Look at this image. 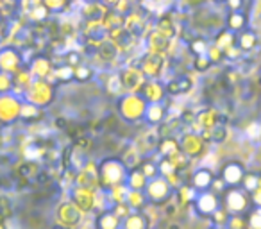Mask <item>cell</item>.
<instances>
[{
	"mask_svg": "<svg viewBox=\"0 0 261 229\" xmlns=\"http://www.w3.org/2000/svg\"><path fill=\"white\" fill-rule=\"evenodd\" d=\"M224 210L229 215H247L250 211V200L243 190L231 188L224 195Z\"/></svg>",
	"mask_w": 261,
	"mask_h": 229,
	"instance_id": "obj_1",
	"label": "cell"
},
{
	"mask_svg": "<svg viewBox=\"0 0 261 229\" xmlns=\"http://www.w3.org/2000/svg\"><path fill=\"white\" fill-rule=\"evenodd\" d=\"M145 190L147 200H150L152 204H163L165 199H168V195H170V185L167 179H152Z\"/></svg>",
	"mask_w": 261,
	"mask_h": 229,
	"instance_id": "obj_2",
	"label": "cell"
},
{
	"mask_svg": "<svg viewBox=\"0 0 261 229\" xmlns=\"http://www.w3.org/2000/svg\"><path fill=\"white\" fill-rule=\"evenodd\" d=\"M218 208H220V202H218L217 195H215L213 192H202L195 199V210L199 211L202 217H211Z\"/></svg>",
	"mask_w": 261,
	"mask_h": 229,
	"instance_id": "obj_3",
	"label": "cell"
},
{
	"mask_svg": "<svg viewBox=\"0 0 261 229\" xmlns=\"http://www.w3.org/2000/svg\"><path fill=\"white\" fill-rule=\"evenodd\" d=\"M73 202L81 211H91L95 206V193L88 188H77L73 192Z\"/></svg>",
	"mask_w": 261,
	"mask_h": 229,
	"instance_id": "obj_4",
	"label": "cell"
},
{
	"mask_svg": "<svg viewBox=\"0 0 261 229\" xmlns=\"http://www.w3.org/2000/svg\"><path fill=\"white\" fill-rule=\"evenodd\" d=\"M59 213H65V217H61V224L66 225V227H75V225L83 220V211L77 206H73V204H65V206H61Z\"/></svg>",
	"mask_w": 261,
	"mask_h": 229,
	"instance_id": "obj_5",
	"label": "cell"
},
{
	"mask_svg": "<svg viewBox=\"0 0 261 229\" xmlns=\"http://www.w3.org/2000/svg\"><path fill=\"white\" fill-rule=\"evenodd\" d=\"M97 229H122V220L113 211H102L95 220Z\"/></svg>",
	"mask_w": 261,
	"mask_h": 229,
	"instance_id": "obj_6",
	"label": "cell"
},
{
	"mask_svg": "<svg viewBox=\"0 0 261 229\" xmlns=\"http://www.w3.org/2000/svg\"><path fill=\"white\" fill-rule=\"evenodd\" d=\"M243 168L240 167L238 163H229L224 167V172H222V181L227 183V185H238L243 179Z\"/></svg>",
	"mask_w": 261,
	"mask_h": 229,
	"instance_id": "obj_7",
	"label": "cell"
},
{
	"mask_svg": "<svg viewBox=\"0 0 261 229\" xmlns=\"http://www.w3.org/2000/svg\"><path fill=\"white\" fill-rule=\"evenodd\" d=\"M122 229H150V225L142 211H135L122 220Z\"/></svg>",
	"mask_w": 261,
	"mask_h": 229,
	"instance_id": "obj_8",
	"label": "cell"
},
{
	"mask_svg": "<svg viewBox=\"0 0 261 229\" xmlns=\"http://www.w3.org/2000/svg\"><path fill=\"white\" fill-rule=\"evenodd\" d=\"M213 174H211V170H206V168H202V170H197L195 174H193L192 177V185L195 190H200V192H206L207 188L211 186V183H213Z\"/></svg>",
	"mask_w": 261,
	"mask_h": 229,
	"instance_id": "obj_9",
	"label": "cell"
},
{
	"mask_svg": "<svg viewBox=\"0 0 261 229\" xmlns=\"http://www.w3.org/2000/svg\"><path fill=\"white\" fill-rule=\"evenodd\" d=\"M127 204H129L130 210L135 211H142L147 206V195L143 192H136V190H129L127 193Z\"/></svg>",
	"mask_w": 261,
	"mask_h": 229,
	"instance_id": "obj_10",
	"label": "cell"
},
{
	"mask_svg": "<svg viewBox=\"0 0 261 229\" xmlns=\"http://www.w3.org/2000/svg\"><path fill=\"white\" fill-rule=\"evenodd\" d=\"M127 179H129V190L143 192V188H147V177L142 172H130Z\"/></svg>",
	"mask_w": 261,
	"mask_h": 229,
	"instance_id": "obj_11",
	"label": "cell"
},
{
	"mask_svg": "<svg viewBox=\"0 0 261 229\" xmlns=\"http://www.w3.org/2000/svg\"><path fill=\"white\" fill-rule=\"evenodd\" d=\"M179 211V204L174 199H167L161 204V218H174Z\"/></svg>",
	"mask_w": 261,
	"mask_h": 229,
	"instance_id": "obj_12",
	"label": "cell"
},
{
	"mask_svg": "<svg viewBox=\"0 0 261 229\" xmlns=\"http://www.w3.org/2000/svg\"><path fill=\"white\" fill-rule=\"evenodd\" d=\"M247 229H261V208H254L245 215Z\"/></svg>",
	"mask_w": 261,
	"mask_h": 229,
	"instance_id": "obj_13",
	"label": "cell"
},
{
	"mask_svg": "<svg viewBox=\"0 0 261 229\" xmlns=\"http://www.w3.org/2000/svg\"><path fill=\"white\" fill-rule=\"evenodd\" d=\"M127 193H129V188H123L122 185L111 188V193H109V199L113 200V204H120L127 200Z\"/></svg>",
	"mask_w": 261,
	"mask_h": 229,
	"instance_id": "obj_14",
	"label": "cell"
},
{
	"mask_svg": "<svg viewBox=\"0 0 261 229\" xmlns=\"http://www.w3.org/2000/svg\"><path fill=\"white\" fill-rule=\"evenodd\" d=\"M193 200V188L192 186H181L177 190V204L179 206H185V204L192 202Z\"/></svg>",
	"mask_w": 261,
	"mask_h": 229,
	"instance_id": "obj_15",
	"label": "cell"
},
{
	"mask_svg": "<svg viewBox=\"0 0 261 229\" xmlns=\"http://www.w3.org/2000/svg\"><path fill=\"white\" fill-rule=\"evenodd\" d=\"M225 227H227V229H247L245 215H231Z\"/></svg>",
	"mask_w": 261,
	"mask_h": 229,
	"instance_id": "obj_16",
	"label": "cell"
},
{
	"mask_svg": "<svg viewBox=\"0 0 261 229\" xmlns=\"http://www.w3.org/2000/svg\"><path fill=\"white\" fill-rule=\"evenodd\" d=\"M229 217H231V215H229L224 208H218V210L215 211L210 218H211V222H213V225H224V227H225V225H227Z\"/></svg>",
	"mask_w": 261,
	"mask_h": 229,
	"instance_id": "obj_17",
	"label": "cell"
},
{
	"mask_svg": "<svg viewBox=\"0 0 261 229\" xmlns=\"http://www.w3.org/2000/svg\"><path fill=\"white\" fill-rule=\"evenodd\" d=\"M242 183H243V188H245L247 192H250V193H252L254 190H257V188H259V186H261L259 177H257V175H254V174L243 175Z\"/></svg>",
	"mask_w": 261,
	"mask_h": 229,
	"instance_id": "obj_18",
	"label": "cell"
},
{
	"mask_svg": "<svg viewBox=\"0 0 261 229\" xmlns=\"http://www.w3.org/2000/svg\"><path fill=\"white\" fill-rule=\"evenodd\" d=\"M113 213H115L120 220H123V218H127L130 213H133V210H130L127 202H120V204H115V208H113Z\"/></svg>",
	"mask_w": 261,
	"mask_h": 229,
	"instance_id": "obj_19",
	"label": "cell"
},
{
	"mask_svg": "<svg viewBox=\"0 0 261 229\" xmlns=\"http://www.w3.org/2000/svg\"><path fill=\"white\" fill-rule=\"evenodd\" d=\"M142 174L145 175L147 179H150V181H152V179H156V175H158V168H156V165H154V163H149V161H147V163H143V170H142Z\"/></svg>",
	"mask_w": 261,
	"mask_h": 229,
	"instance_id": "obj_20",
	"label": "cell"
},
{
	"mask_svg": "<svg viewBox=\"0 0 261 229\" xmlns=\"http://www.w3.org/2000/svg\"><path fill=\"white\" fill-rule=\"evenodd\" d=\"M250 202L256 204V208H261V186L250 193Z\"/></svg>",
	"mask_w": 261,
	"mask_h": 229,
	"instance_id": "obj_21",
	"label": "cell"
},
{
	"mask_svg": "<svg viewBox=\"0 0 261 229\" xmlns=\"http://www.w3.org/2000/svg\"><path fill=\"white\" fill-rule=\"evenodd\" d=\"M211 188H213V193L224 192V190H225V183L222 181V179H213V183H211Z\"/></svg>",
	"mask_w": 261,
	"mask_h": 229,
	"instance_id": "obj_22",
	"label": "cell"
},
{
	"mask_svg": "<svg viewBox=\"0 0 261 229\" xmlns=\"http://www.w3.org/2000/svg\"><path fill=\"white\" fill-rule=\"evenodd\" d=\"M167 229H181V224H177V222H168Z\"/></svg>",
	"mask_w": 261,
	"mask_h": 229,
	"instance_id": "obj_23",
	"label": "cell"
},
{
	"mask_svg": "<svg viewBox=\"0 0 261 229\" xmlns=\"http://www.w3.org/2000/svg\"><path fill=\"white\" fill-rule=\"evenodd\" d=\"M211 229H227V227H224V225H213Z\"/></svg>",
	"mask_w": 261,
	"mask_h": 229,
	"instance_id": "obj_24",
	"label": "cell"
}]
</instances>
